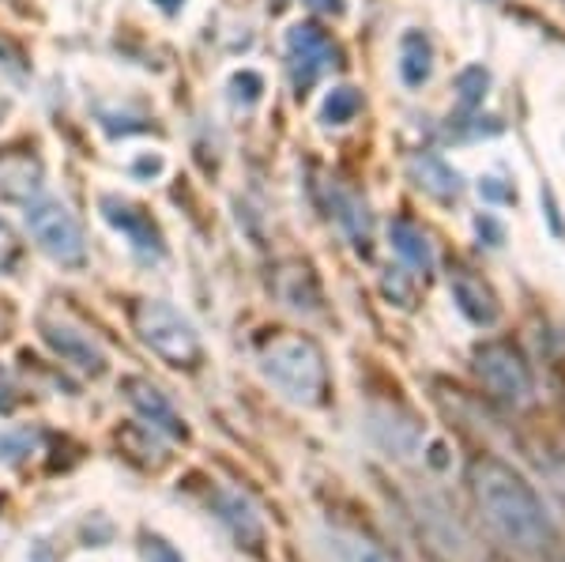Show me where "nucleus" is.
<instances>
[{
	"instance_id": "obj_21",
	"label": "nucleus",
	"mask_w": 565,
	"mask_h": 562,
	"mask_svg": "<svg viewBox=\"0 0 565 562\" xmlns=\"http://www.w3.org/2000/svg\"><path fill=\"white\" fill-rule=\"evenodd\" d=\"M20 250L23 246H20V238H15V231L0 220V272H8L15 261H20Z\"/></svg>"
},
{
	"instance_id": "obj_16",
	"label": "nucleus",
	"mask_w": 565,
	"mask_h": 562,
	"mask_svg": "<svg viewBox=\"0 0 565 562\" xmlns=\"http://www.w3.org/2000/svg\"><path fill=\"white\" fill-rule=\"evenodd\" d=\"M412 170H415V178H418V189L434 193L437 201H452V197L460 193V178L452 174V170L445 167L441 159L423 156V159H415V162H412Z\"/></svg>"
},
{
	"instance_id": "obj_22",
	"label": "nucleus",
	"mask_w": 565,
	"mask_h": 562,
	"mask_svg": "<svg viewBox=\"0 0 565 562\" xmlns=\"http://www.w3.org/2000/svg\"><path fill=\"white\" fill-rule=\"evenodd\" d=\"M479 197H487V201H498V204H513L516 201V189L513 185H501V178H482L479 181Z\"/></svg>"
},
{
	"instance_id": "obj_24",
	"label": "nucleus",
	"mask_w": 565,
	"mask_h": 562,
	"mask_svg": "<svg viewBox=\"0 0 565 562\" xmlns=\"http://www.w3.org/2000/svg\"><path fill=\"white\" fill-rule=\"evenodd\" d=\"M15 401H20V389H15L8 370H0V412H12Z\"/></svg>"
},
{
	"instance_id": "obj_28",
	"label": "nucleus",
	"mask_w": 565,
	"mask_h": 562,
	"mask_svg": "<svg viewBox=\"0 0 565 562\" xmlns=\"http://www.w3.org/2000/svg\"><path fill=\"white\" fill-rule=\"evenodd\" d=\"M8 329H12V314L0 306V337H8Z\"/></svg>"
},
{
	"instance_id": "obj_3",
	"label": "nucleus",
	"mask_w": 565,
	"mask_h": 562,
	"mask_svg": "<svg viewBox=\"0 0 565 562\" xmlns=\"http://www.w3.org/2000/svg\"><path fill=\"white\" fill-rule=\"evenodd\" d=\"M132 329L143 340V348H151L170 367H196L204 356L193 325L159 298H143L132 306Z\"/></svg>"
},
{
	"instance_id": "obj_6",
	"label": "nucleus",
	"mask_w": 565,
	"mask_h": 562,
	"mask_svg": "<svg viewBox=\"0 0 565 562\" xmlns=\"http://www.w3.org/2000/svg\"><path fill=\"white\" fill-rule=\"evenodd\" d=\"M340 65V45H335L321 26L313 23H295L287 31V72L295 84L298 98L306 91H313L321 79Z\"/></svg>"
},
{
	"instance_id": "obj_7",
	"label": "nucleus",
	"mask_w": 565,
	"mask_h": 562,
	"mask_svg": "<svg viewBox=\"0 0 565 562\" xmlns=\"http://www.w3.org/2000/svg\"><path fill=\"white\" fill-rule=\"evenodd\" d=\"M39 329H42L45 343H50V348L57 351L68 367L84 370V374H90V378H98L106 370V351L98 348V340L79 329L72 317L50 310V314L39 317Z\"/></svg>"
},
{
	"instance_id": "obj_17",
	"label": "nucleus",
	"mask_w": 565,
	"mask_h": 562,
	"mask_svg": "<svg viewBox=\"0 0 565 562\" xmlns=\"http://www.w3.org/2000/svg\"><path fill=\"white\" fill-rule=\"evenodd\" d=\"M218 510H223L218 518L234 524V537H238V540H260V524H257L253 510L242 502L238 495H223V498H218Z\"/></svg>"
},
{
	"instance_id": "obj_12",
	"label": "nucleus",
	"mask_w": 565,
	"mask_h": 562,
	"mask_svg": "<svg viewBox=\"0 0 565 562\" xmlns=\"http://www.w3.org/2000/svg\"><path fill=\"white\" fill-rule=\"evenodd\" d=\"M388 242H392V250L399 253L404 268H412V276H426V272L434 268V250H430L426 234L418 231L415 223L396 220V223L388 226Z\"/></svg>"
},
{
	"instance_id": "obj_26",
	"label": "nucleus",
	"mask_w": 565,
	"mask_h": 562,
	"mask_svg": "<svg viewBox=\"0 0 565 562\" xmlns=\"http://www.w3.org/2000/svg\"><path fill=\"white\" fill-rule=\"evenodd\" d=\"M309 8H317L321 15H343V12H348V4H343V0H309Z\"/></svg>"
},
{
	"instance_id": "obj_18",
	"label": "nucleus",
	"mask_w": 565,
	"mask_h": 562,
	"mask_svg": "<svg viewBox=\"0 0 565 562\" xmlns=\"http://www.w3.org/2000/svg\"><path fill=\"white\" fill-rule=\"evenodd\" d=\"M362 110V95L354 87H332L328 91V98H324V121L328 125H348L354 121Z\"/></svg>"
},
{
	"instance_id": "obj_10",
	"label": "nucleus",
	"mask_w": 565,
	"mask_h": 562,
	"mask_svg": "<svg viewBox=\"0 0 565 562\" xmlns=\"http://www.w3.org/2000/svg\"><path fill=\"white\" fill-rule=\"evenodd\" d=\"M449 287H452V298H457L460 314L468 317V321H476V325H494L498 321V314H501L498 298L471 268H460V265L452 268Z\"/></svg>"
},
{
	"instance_id": "obj_8",
	"label": "nucleus",
	"mask_w": 565,
	"mask_h": 562,
	"mask_svg": "<svg viewBox=\"0 0 565 562\" xmlns=\"http://www.w3.org/2000/svg\"><path fill=\"white\" fill-rule=\"evenodd\" d=\"M98 208H103V220L114 226L117 234H125V242L140 253L143 261H159L162 257V234L159 226L151 223V215L143 212V208H136L129 201H121V197H103L98 201Z\"/></svg>"
},
{
	"instance_id": "obj_27",
	"label": "nucleus",
	"mask_w": 565,
	"mask_h": 562,
	"mask_svg": "<svg viewBox=\"0 0 565 562\" xmlns=\"http://www.w3.org/2000/svg\"><path fill=\"white\" fill-rule=\"evenodd\" d=\"M154 4H159V8H162V12H167V15H178L181 8H185V0H154Z\"/></svg>"
},
{
	"instance_id": "obj_15",
	"label": "nucleus",
	"mask_w": 565,
	"mask_h": 562,
	"mask_svg": "<svg viewBox=\"0 0 565 562\" xmlns=\"http://www.w3.org/2000/svg\"><path fill=\"white\" fill-rule=\"evenodd\" d=\"M332 215L340 220L343 226H348V234H351V242L359 250H366V242H370V215H366V204L359 201V197H351V193H343L340 185L332 181Z\"/></svg>"
},
{
	"instance_id": "obj_2",
	"label": "nucleus",
	"mask_w": 565,
	"mask_h": 562,
	"mask_svg": "<svg viewBox=\"0 0 565 562\" xmlns=\"http://www.w3.org/2000/svg\"><path fill=\"white\" fill-rule=\"evenodd\" d=\"M260 374L287 401L302 407H321L328 401V362L324 351L302 332H276L257 343Z\"/></svg>"
},
{
	"instance_id": "obj_25",
	"label": "nucleus",
	"mask_w": 565,
	"mask_h": 562,
	"mask_svg": "<svg viewBox=\"0 0 565 562\" xmlns=\"http://www.w3.org/2000/svg\"><path fill=\"white\" fill-rule=\"evenodd\" d=\"M282 272H287V276L290 279H309V268H282ZM282 303H287V306H295V310H302V287H295V291H287V295H282Z\"/></svg>"
},
{
	"instance_id": "obj_4",
	"label": "nucleus",
	"mask_w": 565,
	"mask_h": 562,
	"mask_svg": "<svg viewBox=\"0 0 565 562\" xmlns=\"http://www.w3.org/2000/svg\"><path fill=\"white\" fill-rule=\"evenodd\" d=\"M26 226H31V238L39 242V250L57 265L79 268L87 261L84 226L61 201H50V197L31 201L26 204Z\"/></svg>"
},
{
	"instance_id": "obj_1",
	"label": "nucleus",
	"mask_w": 565,
	"mask_h": 562,
	"mask_svg": "<svg viewBox=\"0 0 565 562\" xmlns=\"http://www.w3.org/2000/svg\"><path fill=\"white\" fill-rule=\"evenodd\" d=\"M468 491L479 518L501 543L524 551V555H540V551L554 548L558 529H554L535 487L513 465L482 453L468 465Z\"/></svg>"
},
{
	"instance_id": "obj_23",
	"label": "nucleus",
	"mask_w": 565,
	"mask_h": 562,
	"mask_svg": "<svg viewBox=\"0 0 565 562\" xmlns=\"http://www.w3.org/2000/svg\"><path fill=\"white\" fill-rule=\"evenodd\" d=\"M143 559H148V562H181L178 551L170 548L167 540H159V537H148V540H143Z\"/></svg>"
},
{
	"instance_id": "obj_11",
	"label": "nucleus",
	"mask_w": 565,
	"mask_h": 562,
	"mask_svg": "<svg viewBox=\"0 0 565 562\" xmlns=\"http://www.w3.org/2000/svg\"><path fill=\"white\" fill-rule=\"evenodd\" d=\"M39 193H42L39 159H26V156L0 159V197L31 204V201H39Z\"/></svg>"
},
{
	"instance_id": "obj_20",
	"label": "nucleus",
	"mask_w": 565,
	"mask_h": 562,
	"mask_svg": "<svg viewBox=\"0 0 565 562\" xmlns=\"http://www.w3.org/2000/svg\"><path fill=\"white\" fill-rule=\"evenodd\" d=\"M231 87H234V98H238V103H245V106L257 103L260 91H264V84H260L257 72H238V76L231 79Z\"/></svg>"
},
{
	"instance_id": "obj_19",
	"label": "nucleus",
	"mask_w": 565,
	"mask_h": 562,
	"mask_svg": "<svg viewBox=\"0 0 565 562\" xmlns=\"http://www.w3.org/2000/svg\"><path fill=\"white\" fill-rule=\"evenodd\" d=\"M487 72L482 68H468L460 72L457 79V91H460V110L463 114H476V106H482V98H487Z\"/></svg>"
},
{
	"instance_id": "obj_29",
	"label": "nucleus",
	"mask_w": 565,
	"mask_h": 562,
	"mask_svg": "<svg viewBox=\"0 0 565 562\" xmlns=\"http://www.w3.org/2000/svg\"><path fill=\"white\" fill-rule=\"evenodd\" d=\"M562 4H565V0H562Z\"/></svg>"
},
{
	"instance_id": "obj_13",
	"label": "nucleus",
	"mask_w": 565,
	"mask_h": 562,
	"mask_svg": "<svg viewBox=\"0 0 565 562\" xmlns=\"http://www.w3.org/2000/svg\"><path fill=\"white\" fill-rule=\"evenodd\" d=\"M328 548H332L335 562H396L385 543H377L359 529H332L328 532Z\"/></svg>"
},
{
	"instance_id": "obj_14",
	"label": "nucleus",
	"mask_w": 565,
	"mask_h": 562,
	"mask_svg": "<svg viewBox=\"0 0 565 562\" xmlns=\"http://www.w3.org/2000/svg\"><path fill=\"white\" fill-rule=\"evenodd\" d=\"M399 79L407 87H423L434 72V50H430V39L423 31H407L399 39Z\"/></svg>"
},
{
	"instance_id": "obj_9",
	"label": "nucleus",
	"mask_w": 565,
	"mask_h": 562,
	"mask_svg": "<svg viewBox=\"0 0 565 562\" xmlns=\"http://www.w3.org/2000/svg\"><path fill=\"white\" fill-rule=\"evenodd\" d=\"M125 393H129V404L151 423L154 431H162L167 438H189L185 420H181L178 407L170 404V396L162 393L159 385H151L148 378H129V382H125Z\"/></svg>"
},
{
	"instance_id": "obj_5",
	"label": "nucleus",
	"mask_w": 565,
	"mask_h": 562,
	"mask_svg": "<svg viewBox=\"0 0 565 562\" xmlns=\"http://www.w3.org/2000/svg\"><path fill=\"white\" fill-rule=\"evenodd\" d=\"M476 374L482 389L509 407H521L532 396V370H527L521 351L505 340L482 343L476 351Z\"/></svg>"
}]
</instances>
